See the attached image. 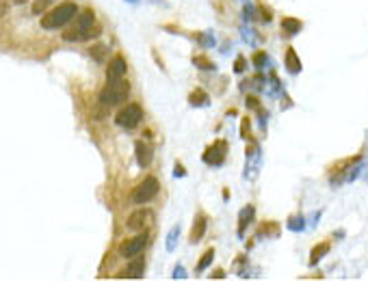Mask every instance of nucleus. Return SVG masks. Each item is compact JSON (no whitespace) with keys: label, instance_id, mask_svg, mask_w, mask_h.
Segmentation results:
<instances>
[{"label":"nucleus","instance_id":"f257e3e1","mask_svg":"<svg viewBox=\"0 0 368 281\" xmlns=\"http://www.w3.org/2000/svg\"><path fill=\"white\" fill-rule=\"evenodd\" d=\"M78 15V7H76L74 2H63L59 4V7H55L50 11V13H46L44 17H41V28H46V31H52V28H61L63 24L72 22L74 17Z\"/></svg>","mask_w":368,"mask_h":281},{"label":"nucleus","instance_id":"f03ea898","mask_svg":"<svg viewBox=\"0 0 368 281\" xmlns=\"http://www.w3.org/2000/svg\"><path fill=\"white\" fill-rule=\"evenodd\" d=\"M130 95V82L128 80H115V82H109L104 87V91L100 93V102L104 106H117L122 102H126Z\"/></svg>","mask_w":368,"mask_h":281},{"label":"nucleus","instance_id":"7ed1b4c3","mask_svg":"<svg viewBox=\"0 0 368 281\" xmlns=\"http://www.w3.org/2000/svg\"><path fill=\"white\" fill-rule=\"evenodd\" d=\"M158 190H160L158 180H156L154 175H147L145 180L134 188V193H132V203H136V206H141V203H150L154 197L158 195Z\"/></svg>","mask_w":368,"mask_h":281},{"label":"nucleus","instance_id":"20e7f679","mask_svg":"<svg viewBox=\"0 0 368 281\" xmlns=\"http://www.w3.org/2000/svg\"><path fill=\"white\" fill-rule=\"evenodd\" d=\"M141 119H143V111H141V106L139 104H126L115 115V123L122 125V128H126V130H132V128H136V125L141 123Z\"/></svg>","mask_w":368,"mask_h":281},{"label":"nucleus","instance_id":"39448f33","mask_svg":"<svg viewBox=\"0 0 368 281\" xmlns=\"http://www.w3.org/2000/svg\"><path fill=\"white\" fill-rule=\"evenodd\" d=\"M147 240H150V236H147V231H141L139 236H132L130 240H123L122 247H120V255L126 260H132L134 255H139L141 251L145 249Z\"/></svg>","mask_w":368,"mask_h":281},{"label":"nucleus","instance_id":"423d86ee","mask_svg":"<svg viewBox=\"0 0 368 281\" xmlns=\"http://www.w3.org/2000/svg\"><path fill=\"white\" fill-rule=\"evenodd\" d=\"M152 221H154V214L147 210V208H141V210H134L128 217L126 227L130 231H145L147 227L152 225Z\"/></svg>","mask_w":368,"mask_h":281},{"label":"nucleus","instance_id":"0eeeda50","mask_svg":"<svg viewBox=\"0 0 368 281\" xmlns=\"http://www.w3.org/2000/svg\"><path fill=\"white\" fill-rule=\"evenodd\" d=\"M225 149H228V145L221 141V143H215L212 147L206 149V154L201 158H204V163L206 165H210V167H219V165H223V160H225Z\"/></svg>","mask_w":368,"mask_h":281},{"label":"nucleus","instance_id":"6e6552de","mask_svg":"<svg viewBox=\"0 0 368 281\" xmlns=\"http://www.w3.org/2000/svg\"><path fill=\"white\" fill-rule=\"evenodd\" d=\"M126 61H123V56H115L113 61L109 63V69H106V80L109 82H115V80H122L123 76H126Z\"/></svg>","mask_w":368,"mask_h":281},{"label":"nucleus","instance_id":"1a4fd4ad","mask_svg":"<svg viewBox=\"0 0 368 281\" xmlns=\"http://www.w3.org/2000/svg\"><path fill=\"white\" fill-rule=\"evenodd\" d=\"M143 275H145V260L139 258V255H134L132 262H130L128 268L120 275V277H126V279H141Z\"/></svg>","mask_w":368,"mask_h":281},{"label":"nucleus","instance_id":"9d476101","mask_svg":"<svg viewBox=\"0 0 368 281\" xmlns=\"http://www.w3.org/2000/svg\"><path fill=\"white\" fill-rule=\"evenodd\" d=\"M134 156H136V165L141 167V169H147L150 167V163H152V149L145 145L143 141H136L134 143Z\"/></svg>","mask_w":368,"mask_h":281},{"label":"nucleus","instance_id":"9b49d317","mask_svg":"<svg viewBox=\"0 0 368 281\" xmlns=\"http://www.w3.org/2000/svg\"><path fill=\"white\" fill-rule=\"evenodd\" d=\"M253 217H256V208L253 206H245L243 210L239 212V236L243 238L245 236V229L249 225L253 223Z\"/></svg>","mask_w":368,"mask_h":281},{"label":"nucleus","instance_id":"f8f14e48","mask_svg":"<svg viewBox=\"0 0 368 281\" xmlns=\"http://www.w3.org/2000/svg\"><path fill=\"white\" fill-rule=\"evenodd\" d=\"M206 227H208V219L204 217V214H197V219H195V223H193V229H191V242H199L201 238H204L206 234Z\"/></svg>","mask_w":368,"mask_h":281},{"label":"nucleus","instance_id":"ddd939ff","mask_svg":"<svg viewBox=\"0 0 368 281\" xmlns=\"http://www.w3.org/2000/svg\"><path fill=\"white\" fill-rule=\"evenodd\" d=\"M327 253H329V244H327V242H318V244H314L312 251H310V266H316L318 262L323 260Z\"/></svg>","mask_w":368,"mask_h":281},{"label":"nucleus","instance_id":"4468645a","mask_svg":"<svg viewBox=\"0 0 368 281\" xmlns=\"http://www.w3.org/2000/svg\"><path fill=\"white\" fill-rule=\"evenodd\" d=\"M178 238H180V223H176V225L167 231V240H165V249H167V253H174V251H176V247H178Z\"/></svg>","mask_w":368,"mask_h":281},{"label":"nucleus","instance_id":"2eb2a0df","mask_svg":"<svg viewBox=\"0 0 368 281\" xmlns=\"http://www.w3.org/2000/svg\"><path fill=\"white\" fill-rule=\"evenodd\" d=\"M286 69L290 74H299L301 71V61H299V56H297L295 48H288V52H286Z\"/></svg>","mask_w":368,"mask_h":281},{"label":"nucleus","instance_id":"dca6fc26","mask_svg":"<svg viewBox=\"0 0 368 281\" xmlns=\"http://www.w3.org/2000/svg\"><path fill=\"white\" fill-rule=\"evenodd\" d=\"M282 28L286 35H299L301 28H304V22L297 20V17H286V20L282 22Z\"/></svg>","mask_w":368,"mask_h":281},{"label":"nucleus","instance_id":"f3484780","mask_svg":"<svg viewBox=\"0 0 368 281\" xmlns=\"http://www.w3.org/2000/svg\"><path fill=\"white\" fill-rule=\"evenodd\" d=\"M188 102H191L193 106H208L210 104V100H208V95H206L201 89H195V91L188 95Z\"/></svg>","mask_w":368,"mask_h":281},{"label":"nucleus","instance_id":"a211bd4d","mask_svg":"<svg viewBox=\"0 0 368 281\" xmlns=\"http://www.w3.org/2000/svg\"><path fill=\"white\" fill-rule=\"evenodd\" d=\"M212 260H215V249H208L204 255H201V260L197 262V268H195V271H197V273L201 275V273L206 271V268H208V266L212 264Z\"/></svg>","mask_w":368,"mask_h":281},{"label":"nucleus","instance_id":"6ab92c4d","mask_svg":"<svg viewBox=\"0 0 368 281\" xmlns=\"http://www.w3.org/2000/svg\"><path fill=\"white\" fill-rule=\"evenodd\" d=\"M286 227L290 231H304L306 229V219L304 217H288V221H286Z\"/></svg>","mask_w":368,"mask_h":281},{"label":"nucleus","instance_id":"aec40b11","mask_svg":"<svg viewBox=\"0 0 368 281\" xmlns=\"http://www.w3.org/2000/svg\"><path fill=\"white\" fill-rule=\"evenodd\" d=\"M106 52H109V48L102 46V44L89 48V55H91V58H93V61H98V63H102L104 58H106Z\"/></svg>","mask_w":368,"mask_h":281},{"label":"nucleus","instance_id":"412c9836","mask_svg":"<svg viewBox=\"0 0 368 281\" xmlns=\"http://www.w3.org/2000/svg\"><path fill=\"white\" fill-rule=\"evenodd\" d=\"M266 65H269V55H266V52H256V55H253V67L264 69Z\"/></svg>","mask_w":368,"mask_h":281},{"label":"nucleus","instance_id":"4be33fe9","mask_svg":"<svg viewBox=\"0 0 368 281\" xmlns=\"http://www.w3.org/2000/svg\"><path fill=\"white\" fill-rule=\"evenodd\" d=\"M171 277H174L176 281H180V279H186L188 273H186V268H184L182 264H178V266L174 268V273H171Z\"/></svg>","mask_w":368,"mask_h":281},{"label":"nucleus","instance_id":"5701e85b","mask_svg":"<svg viewBox=\"0 0 368 281\" xmlns=\"http://www.w3.org/2000/svg\"><path fill=\"white\" fill-rule=\"evenodd\" d=\"M245 56H239V58H236V61H234V71H236V74H243V71H245Z\"/></svg>","mask_w":368,"mask_h":281},{"label":"nucleus","instance_id":"b1692460","mask_svg":"<svg viewBox=\"0 0 368 281\" xmlns=\"http://www.w3.org/2000/svg\"><path fill=\"white\" fill-rule=\"evenodd\" d=\"M195 63L199 65V69H215V65L210 61H206V58H195Z\"/></svg>","mask_w":368,"mask_h":281},{"label":"nucleus","instance_id":"393cba45","mask_svg":"<svg viewBox=\"0 0 368 281\" xmlns=\"http://www.w3.org/2000/svg\"><path fill=\"white\" fill-rule=\"evenodd\" d=\"M241 132H243V139H249V136H247V132H249V121H247V119L243 121V130H241Z\"/></svg>","mask_w":368,"mask_h":281},{"label":"nucleus","instance_id":"a878e982","mask_svg":"<svg viewBox=\"0 0 368 281\" xmlns=\"http://www.w3.org/2000/svg\"><path fill=\"white\" fill-rule=\"evenodd\" d=\"M176 177H182V175H186V171L182 169V165H176V173H174Z\"/></svg>","mask_w":368,"mask_h":281},{"label":"nucleus","instance_id":"bb28decb","mask_svg":"<svg viewBox=\"0 0 368 281\" xmlns=\"http://www.w3.org/2000/svg\"><path fill=\"white\" fill-rule=\"evenodd\" d=\"M247 106H249V109H258V100L256 98H247Z\"/></svg>","mask_w":368,"mask_h":281},{"label":"nucleus","instance_id":"cd10ccee","mask_svg":"<svg viewBox=\"0 0 368 281\" xmlns=\"http://www.w3.org/2000/svg\"><path fill=\"white\" fill-rule=\"evenodd\" d=\"M210 277H212V279H223L225 273H223V271H215V275H210Z\"/></svg>","mask_w":368,"mask_h":281},{"label":"nucleus","instance_id":"c85d7f7f","mask_svg":"<svg viewBox=\"0 0 368 281\" xmlns=\"http://www.w3.org/2000/svg\"><path fill=\"white\" fill-rule=\"evenodd\" d=\"M123 2H128V4H139L141 0H123Z\"/></svg>","mask_w":368,"mask_h":281}]
</instances>
